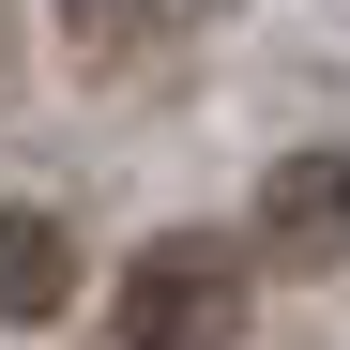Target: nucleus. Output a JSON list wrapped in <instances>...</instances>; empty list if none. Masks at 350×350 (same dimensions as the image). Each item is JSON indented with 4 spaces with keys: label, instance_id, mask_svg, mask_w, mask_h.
I'll return each mask as SVG.
<instances>
[{
    "label": "nucleus",
    "instance_id": "f257e3e1",
    "mask_svg": "<svg viewBox=\"0 0 350 350\" xmlns=\"http://www.w3.org/2000/svg\"><path fill=\"white\" fill-rule=\"evenodd\" d=\"M107 335H122V350H228V335H244V259L198 244V228L152 244L122 274V305H107Z\"/></svg>",
    "mask_w": 350,
    "mask_h": 350
},
{
    "label": "nucleus",
    "instance_id": "f03ea898",
    "mask_svg": "<svg viewBox=\"0 0 350 350\" xmlns=\"http://www.w3.org/2000/svg\"><path fill=\"white\" fill-rule=\"evenodd\" d=\"M259 259L274 274H350V137H305L259 167Z\"/></svg>",
    "mask_w": 350,
    "mask_h": 350
},
{
    "label": "nucleus",
    "instance_id": "20e7f679",
    "mask_svg": "<svg viewBox=\"0 0 350 350\" xmlns=\"http://www.w3.org/2000/svg\"><path fill=\"white\" fill-rule=\"evenodd\" d=\"M62 31H77V62H122V31H152V0H62Z\"/></svg>",
    "mask_w": 350,
    "mask_h": 350
},
{
    "label": "nucleus",
    "instance_id": "7ed1b4c3",
    "mask_svg": "<svg viewBox=\"0 0 350 350\" xmlns=\"http://www.w3.org/2000/svg\"><path fill=\"white\" fill-rule=\"evenodd\" d=\"M77 305V244H62V213H31V198H0V320H62Z\"/></svg>",
    "mask_w": 350,
    "mask_h": 350
}]
</instances>
